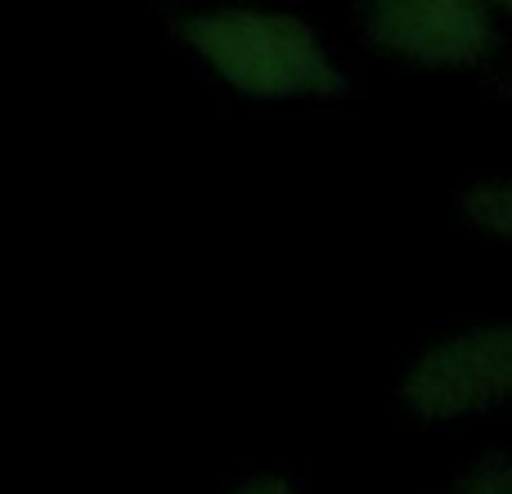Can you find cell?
I'll list each match as a JSON object with an SVG mask.
<instances>
[{"label":"cell","instance_id":"1","mask_svg":"<svg viewBox=\"0 0 512 494\" xmlns=\"http://www.w3.org/2000/svg\"><path fill=\"white\" fill-rule=\"evenodd\" d=\"M171 36L216 81L261 104H328L351 90L319 27L288 9H180Z\"/></svg>","mask_w":512,"mask_h":494},{"label":"cell","instance_id":"2","mask_svg":"<svg viewBox=\"0 0 512 494\" xmlns=\"http://www.w3.org/2000/svg\"><path fill=\"white\" fill-rule=\"evenodd\" d=\"M396 396L418 423H468L512 405V319L445 333L414 355Z\"/></svg>","mask_w":512,"mask_h":494},{"label":"cell","instance_id":"3","mask_svg":"<svg viewBox=\"0 0 512 494\" xmlns=\"http://www.w3.org/2000/svg\"><path fill=\"white\" fill-rule=\"evenodd\" d=\"M360 32L373 50L432 72L486 68L499 50V14L468 0H378L360 9Z\"/></svg>","mask_w":512,"mask_h":494},{"label":"cell","instance_id":"4","mask_svg":"<svg viewBox=\"0 0 512 494\" xmlns=\"http://www.w3.org/2000/svg\"><path fill=\"white\" fill-rule=\"evenodd\" d=\"M459 216L472 230L512 243V176H477L472 185H463Z\"/></svg>","mask_w":512,"mask_h":494},{"label":"cell","instance_id":"5","mask_svg":"<svg viewBox=\"0 0 512 494\" xmlns=\"http://www.w3.org/2000/svg\"><path fill=\"white\" fill-rule=\"evenodd\" d=\"M445 494H512V450H486L445 486Z\"/></svg>","mask_w":512,"mask_h":494},{"label":"cell","instance_id":"6","mask_svg":"<svg viewBox=\"0 0 512 494\" xmlns=\"http://www.w3.org/2000/svg\"><path fill=\"white\" fill-rule=\"evenodd\" d=\"M230 494H306V490H301V481L288 477V472H256V477L239 481Z\"/></svg>","mask_w":512,"mask_h":494},{"label":"cell","instance_id":"7","mask_svg":"<svg viewBox=\"0 0 512 494\" xmlns=\"http://www.w3.org/2000/svg\"><path fill=\"white\" fill-rule=\"evenodd\" d=\"M504 14H508V18H512V5H508V9H504Z\"/></svg>","mask_w":512,"mask_h":494}]
</instances>
